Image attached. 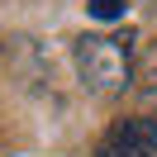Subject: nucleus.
I'll return each instance as SVG.
<instances>
[{
  "instance_id": "nucleus-1",
  "label": "nucleus",
  "mask_w": 157,
  "mask_h": 157,
  "mask_svg": "<svg viewBox=\"0 0 157 157\" xmlns=\"http://www.w3.org/2000/svg\"><path fill=\"white\" fill-rule=\"evenodd\" d=\"M71 62L90 95H119L133 76V52L124 33H81L71 43Z\"/></svg>"
},
{
  "instance_id": "nucleus-2",
  "label": "nucleus",
  "mask_w": 157,
  "mask_h": 157,
  "mask_svg": "<svg viewBox=\"0 0 157 157\" xmlns=\"http://www.w3.org/2000/svg\"><path fill=\"white\" fill-rule=\"evenodd\" d=\"M95 157H157V119H147V114L119 119L100 138Z\"/></svg>"
},
{
  "instance_id": "nucleus-3",
  "label": "nucleus",
  "mask_w": 157,
  "mask_h": 157,
  "mask_svg": "<svg viewBox=\"0 0 157 157\" xmlns=\"http://www.w3.org/2000/svg\"><path fill=\"white\" fill-rule=\"evenodd\" d=\"M124 10H128V0H90V14L95 19H119Z\"/></svg>"
},
{
  "instance_id": "nucleus-4",
  "label": "nucleus",
  "mask_w": 157,
  "mask_h": 157,
  "mask_svg": "<svg viewBox=\"0 0 157 157\" xmlns=\"http://www.w3.org/2000/svg\"><path fill=\"white\" fill-rule=\"evenodd\" d=\"M152 10H157V0H152Z\"/></svg>"
}]
</instances>
